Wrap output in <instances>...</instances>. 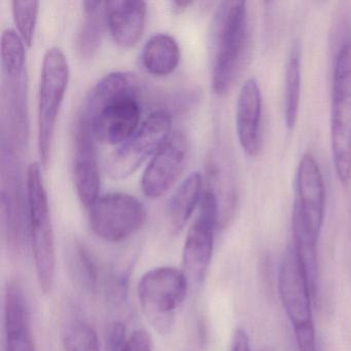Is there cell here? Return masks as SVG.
Wrapping results in <instances>:
<instances>
[{"instance_id": "cell-1", "label": "cell", "mask_w": 351, "mask_h": 351, "mask_svg": "<svg viewBox=\"0 0 351 351\" xmlns=\"http://www.w3.org/2000/svg\"><path fill=\"white\" fill-rule=\"evenodd\" d=\"M134 77L114 71L90 92L80 116L88 123L97 143L120 145L141 126V104Z\"/></svg>"}, {"instance_id": "cell-2", "label": "cell", "mask_w": 351, "mask_h": 351, "mask_svg": "<svg viewBox=\"0 0 351 351\" xmlns=\"http://www.w3.org/2000/svg\"><path fill=\"white\" fill-rule=\"evenodd\" d=\"M250 43L247 3L223 1L217 8L211 32V88L217 95L229 91L243 66Z\"/></svg>"}, {"instance_id": "cell-3", "label": "cell", "mask_w": 351, "mask_h": 351, "mask_svg": "<svg viewBox=\"0 0 351 351\" xmlns=\"http://www.w3.org/2000/svg\"><path fill=\"white\" fill-rule=\"evenodd\" d=\"M26 186L28 229L36 278L43 293H50L54 287L56 272V248L48 194L40 164H30Z\"/></svg>"}, {"instance_id": "cell-4", "label": "cell", "mask_w": 351, "mask_h": 351, "mask_svg": "<svg viewBox=\"0 0 351 351\" xmlns=\"http://www.w3.org/2000/svg\"><path fill=\"white\" fill-rule=\"evenodd\" d=\"M326 213V186L322 170L311 153L300 159L295 173V199L291 215L293 243L317 247Z\"/></svg>"}, {"instance_id": "cell-5", "label": "cell", "mask_w": 351, "mask_h": 351, "mask_svg": "<svg viewBox=\"0 0 351 351\" xmlns=\"http://www.w3.org/2000/svg\"><path fill=\"white\" fill-rule=\"evenodd\" d=\"M330 147L341 184L351 178V40L335 56L330 97Z\"/></svg>"}, {"instance_id": "cell-6", "label": "cell", "mask_w": 351, "mask_h": 351, "mask_svg": "<svg viewBox=\"0 0 351 351\" xmlns=\"http://www.w3.org/2000/svg\"><path fill=\"white\" fill-rule=\"evenodd\" d=\"M189 285L184 271L169 266L152 269L139 279V305L156 332L161 335L171 332L188 295Z\"/></svg>"}, {"instance_id": "cell-7", "label": "cell", "mask_w": 351, "mask_h": 351, "mask_svg": "<svg viewBox=\"0 0 351 351\" xmlns=\"http://www.w3.org/2000/svg\"><path fill=\"white\" fill-rule=\"evenodd\" d=\"M69 64L60 48L48 49L43 59L38 89V153L47 168L51 159L57 119L66 94Z\"/></svg>"}, {"instance_id": "cell-8", "label": "cell", "mask_w": 351, "mask_h": 351, "mask_svg": "<svg viewBox=\"0 0 351 351\" xmlns=\"http://www.w3.org/2000/svg\"><path fill=\"white\" fill-rule=\"evenodd\" d=\"M171 114L159 110L149 114L126 141L108 158L106 169L112 180H124L134 173L171 134Z\"/></svg>"}, {"instance_id": "cell-9", "label": "cell", "mask_w": 351, "mask_h": 351, "mask_svg": "<svg viewBox=\"0 0 351 351\" xmlns=\"http://www.w3.org/2000/svg\"><path fill=\"white\" fill-rule=\"evenodd\" d=\"M143 203L125 193H110L89 208V225L100 239L119 243L134 235L147 221Z\"/></svg>"}, {"instance_id": "cell-10", "label": "cell", "mask_w": 351, "mask_h": 351, "mask_svg": "<svg viewBox=\"0 0 351 351\" xmlns=\"http://www.w3.org/2000/svg\"><path fill=\"white\" fill-rule=\"evenodd\" d=\"M219 219L217 194L207 186L201 199L198 217L189 230L182 250V271L190 283L200 285L204 281L213 258Z\"/></svg>"}, {"instance_id": "cell-11", "label": "cell", "mask_w": 351, "mask_h": 351, "mask_svg": "<svg viewBox=\"0 0 351 351\" xmlns=\"http://www.w3.org/2000/svg\"><path fill=\"white\" fill-rule=\"evenodd\" d=\"M281 305L293 330L313 326L314 295L305 267L293 244L283 254L278 273Z\"/></svg>"}, {"instance_id": "cell-12", "label": "cell", "mask_w": 351, "mask_h": 351, "mask_svg": "<svg viewBox=\"0 0 351 351\" xmlns=\"http://www.w3.org/2000/svg\"><path fill=\"white\" fill-rule=\"evenodd\" d=\"M24 42L13 29L1 34V65L7 81L14 126L19 141L27 139V96H26V54Z\"/></svg>"}, {"instance_id": "cell-13", "label": "cell", "mask_w": 351, "mask_h": 351, "mask_svg": "<svg viewBox=\"0 0 351 351\" xmlns=\"http://www.w3.org/2000/svg\"><path fill=\"white\" fill-rule=\"evenodd\" d=\"M188 156V137L182 131H174L152 157L143 172L141 178L143 194L149 198L157 199L167 193L180 180Z\"/></svg>"}, {"instance_id": "cell-14", "label": "cell", "mask_w": 351, "mask_h": 351, "mask_svg": "<svg viewBox=\"0 0 351 351\" xmlns=\"http://www.w3.org/2000/svg\"><path fill=\"white\" fill-rule=\"evenodd\" d=\"M13 149L3 141L1 149V206L5 237L10 250L19 254L29 238L27 210L24 211Z\"/></svg>"}, {"instance_id": "cell-15", "label": "cell", "mask_w": 351, "mask_h": 351, "mask_svg": "<svg viewBox=\"0 0 351 351\" xmlns=\"http://www.w3.org/2000/svg\"><path fill=\"white\" fill-rule=\"evenodd\" d=\"M73 182L82 204L90 208L99 198L101 176L97 141L88 123L79 117L75 129Z\"/></svg>"}, {"instance_id": "cell-16", "label": "cell", "mask_w": 351, "mask_h": 351, "mask_svg": "<svg viewBox=\"0 0 351 351\" xmlns=\"http://www.w3.org/2000/svg\"><path fill=\"white\" fill-rule=\"evenodd\" d=\"M236 131L246 155H258L262 147V93L254 77L246 80L238 94Z\"/></svg>"}, {"instance_id": "cell-17", "label": "cell", "mask_w": 351, "mask_h": 351, "mask_svg": "<svg viewBox=\"0 0 351 351\" xmlns=\"http://www.w3.org/2000/svg\"><path fill=\"white\" fill-rule=\"evenodd\" d=\"M5 351H36L29 306L17 280L8 285L5 297Z\"/></svg>"}, {"instance_id": "cell-18", "label": "cell", "mask_w": 351, "mask_h": 351, "mask_svg": "<svg viewBox=\"0 0 351 351\" xmlns=\"http://www.w3.org/2000/svg\"><path fill=\"white\" fill-rule=\"evenodd\" d=\"M147 13L145 1H106V25L119 47L130 49L138 44L145 32Z\"/></svg>"}, {"instance_id": "cell-19", "label": "cell", "mask_w": 351, "mask_h": 351, "mask_svg": "<svg viewBox=\"0 0 351 351\" xmlns=\"http://www.w3.org/2000/svg\"><path fill=\"white\" fill-rule=\"evenodd\" d=\"M203 176L193 172L186 176L170 197L167 217L173 233H180L192 217L203 196Z\"/></svg>"}, {"instance_id": "cell-20", "label": "cell", "mask_w": 351, "mask_h": 351, "mask_svg": "<svg viewBox=\"0 0 351 351\" xmlns=\"http://www.w3.org/2000/svg\"><path fill=\"white\" fill-rule=\"evenodd\" d=\"M180 49L176 38L169 34L151 36L143 46L141 63L143 69L155 77H168L178 69Z\"/></svg>"}, {"instance_id": "cell-21", "label": "cell", "mask_w": 351, "mask_h": 351, "mask_svg": "<svg viewBox=\"0 0 351 351\" xmlns=\"http://www.w3.org/2000/svg\"><path fill=\"white\" fill-rule=\"evenodd\" d=\"M84 19L77 38V50L81 58L95 56L101 44L106 24V1H84Z\"/></svg>"}, {"instance_id": "cell-22", "label": "cell", "mask_w": 351, "mask_h": 351, "mask_svg": "<svg viewBox=\"0 0 351 351\" xmlns=\"http://www.w3.org/2000/svg\"><path fill=\"white\" fill-rule=\"evenodd\" d=\"M301 47L298 42L291 47L285 64V120L293 129L298 120L301 97Z\"/></svg>"}, {"instance_id": "cell-23", "label": "cell", "mask_w": 351, "mask_h": 351, "mask_svg": "<svg viewBox=\"0 0 351 351\" xmlns=\"http://www.w3.org/2000/svg\"><path fill=\"white\" fill-rule=\"evenodd\" d=\"M12 12L20 38L26 46L32 47L38 23L40 3L36 0H14L12 1Z\"/></svg>"}, {"instance_id": "cell-24", "label": "cell", "mask_w": 351, "mask_h": 351, "mask_svg": "<svg viewBox=\"0 0 351 351\" xmlns=\"http://www.w3.org/2000/svg\"><path fill=\"white\" fill-rule=\"evenodd\" d=\"M63 343L66 351H100L95 330L88 322L82 320L69 326Z\"/></svg>"}, {"instance_id": "cell-25", "label": "cell", "mask_w": 351, "mask_h": 351, "mask_svg": "<svg viewBox=\"0 0 351 351\" xmlns=\"http://www.w3.org/2000/svg\"><path fill=\"white\" fill-rule=\"evenodd\" d=\"M75 268L80 278L90 291H95L98 285V268L89 250L77 244L75 252Z\"/></svg>"}, {"instance_id": "cell-26", "label": "cell", "mask_w": 351, "mask_h": 351, "mask_svg": "<svg viewBox=\"0 0 351 351\" xmlns=\"http://www.w3.org/2000/svg\"><path fill=\"white\" fill-rule=\"evenodd\" d=\"M128 338L126 328L122 322H116L110 324L106 335V351H123Z\"/></svg>"}, {"instance_id": "cell-27", "label": "cell", "mask_w": 351, "mask_h": 351, "mask_svg": "<svg viewBox=\"0 0 351 351\" xmlns=\"http://www.w3.org/2000/svg\"><path fill=\"white\" fill-rule=\"evenodd\" d=\"M123 351H154L153 340L145 330H135L129 337Z\"/></svg>"}, {"instance_id": "cell-28", "label": "cell", "mask_w": 351, "mask_h": 351, "mask_svg": "<svg viewBox=\"0 0 351 351\" xmlns=\"http://www.w3.org/2000/svg\"><path fill=\"white\" fill-rule=\"evenodd\" d=\"M231 351H252L250 350V336L244 328H237L234 332Z\"/></svg>"}, {"instance_id": "cell-29", "label": "cell", "mask_w": 351, "mask_h": 351, "mask_svg": "<svg viewBox=\"0 0 351 351\" xmlns=\"http://www.w3.org/2000/svg\"><path fill=\"white\" fill-rule=\"evenodd\" d=\"M193 3H194L191 1V0H173V1L170 3V5H171V8L173 9L174 12H176V13H182V12L189 9Z\"/></svg>"}]
</instances>
